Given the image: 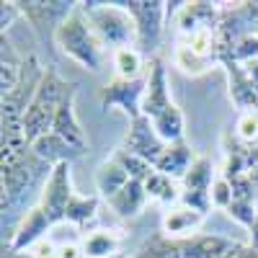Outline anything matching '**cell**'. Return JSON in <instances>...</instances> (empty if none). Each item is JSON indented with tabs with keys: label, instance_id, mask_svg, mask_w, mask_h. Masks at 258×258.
Returning <instances> with one entry per match:
<instances>
[{
	"label": "cell",
	"instance_id": "cell-1",
	"mask_svg": "<svg viewBox=\"0 0 258 258\" xmlns=\"http://www.w3.org/2000/svg\"><path fill=\"white\" fill-rule=\"evenodd\" d=\"M220 8L214 3H183L176 18L173 62L183 75L202 78L220 57Z\"/></svg>",
	"mask_w": 258,
	"mask_h": 258
},
{
	"label": "cell",
	"instance_id": "cell-2",
	"mask_svg": "<svg viewBox=\"0 0 258 258\" xmlns=\"http://www.w3.org/2000/svg\"><path fill=\"white\" fill-rule=\"evenodd\" d=\"M80 11L103 49H111L114 54L116 49H124V47H137V26L124 3L91 0V3H80Z\"/></svg>",
	"mask_w": 258,
	"mask_h": 258
},
{
	"label": "cell",
	"instance_id": "cell-3",
	"mask_svg": "<svg viewBox=\"0 0 258 258\" xmlns=\"http://www.w3.org/2000/svg\"><path fill=\"white\" fill-rule=\"evenodd\" d=\"M75 88V83H68L57 70L47 68L44 78H41L39 88L29 103V109L24 114V137L26 142H36L41 135L52 132V124H54V116L59 111L62 101L70 96V91Z\"/></svg>",
	"mask_w": 258,
	"mask_h": 258
},
{
	"label": "cell",
	"instance_id": "cell-4",
	"mask_svg": "<svg viewBox=\"0 0 258 258\" xmlns=\"http://www.w3.org/2000/svg\"><path fill=\"white\" fill-rule=\"evenodd\" d=\"M52 41L57 44V49L78 62L83 70H91V73H98L103 68V57H106V49L101 47V41L96 39L93 29L88 26L83 11H80V3L75 8L73 16H68L62 24L54 29L52 34Z\"/></svg>",
	"mask_w": 258,
	"mask_h": 258
},
{
	"label": "cell",
	"instance_id": "cell-5",
	"mask_svg": "<svg viewBox=\"0 0 258 258\" xmlns=\"http://www.w3.org/2000/svg\"><path fill=\"white\" fill-rule=\"evenodd\" d=\"M0 181H3V214L11 212L13 207H21L24 204V199L29 197V191L41 181L44 183L52 173V165L39 160L34 155V150H29V153L24 158H18L16 163L11 165H0Z\"/></svg>",
	"mask_w": 258,
	"mask_h": 258
},
{
	"label": "cell",
	"instance_id": "cell-6",
	"mask_svg": "<svg viewBox=\"0 0 258 258\" xmlns=\"http://www.w3.org/2000/svg\"><path fill=\"white\" fill-rule=\"evenodd\" d=\"M124 6L129 8L137 26V49L142 54L155 52L165 31L168 3H160V0H126Z\"/></svg>",
	"mask_w": 258,
	"mask_h": 258
},
{
	"label": "cell",
	"instance_id": "cell-7",
	"mask_svg": "<svg viewBox=\"0 0 258 258\" xmlns=\"http://www.w3.org/2000/svg\"><path fill=\"white\" fill-rule=\"evenodd\" d=\"M73 163H57L52 165V173L49 178L41 183L39 191V207L49 214L52 225H64V214H68V204L75 197V188H73Z\"/></svg>",
	"mask_w": 258,
	"mask_h": 258
},
{
	"label": "cell",
	"instance_id": "cell-8",
	"mask_svg": "<svg viewBox=\"0 0 258 258\" xmlns=\"http://www.w3.org/2000/svg\"><path fill=\"white\" fill-rule=\"evenodd\" d=\"M145 91H147V75L137 80H121L114 78L98 91V103L103 111L121 109L129 121L142 116V103H145Z\"/></svg>",
	"mask_w": 258,
	"mask_h": 258
},
{
	"label": "cell",
	"instance_id": "cell-9",
	"mask_svg": "<svg viewBox=\"0 0 258 258\" xmlns=\"http://www.w3.org/2000/svg\"><path fill=\"white\" fill-rule=\"evenodd\" d=\"M176 109V101L170 98L168 88V73L160 57H153L147 64V91H145V103H142V116L150 121Z\"/></svg>",
	"mask_w": 258,
	"mask_h": 258
},
{
	"label": "cell",
	"instance_id": "cell-10",
	"mask_svg": "<svg viewBox=\"0 0 258 258\" xmlns=\"http://www.w3.org/2000/svg\"><path fill=\"white\" fill-rule=\"evenodd\" d=\"M54 230L52 220H49V214L41 209L39 204L29 207L26 214L21 217V222L16 225V230L11 232V240H8V250L21 255V253H29L41 238H47V235Z\"/></svg>",
	"mask_w": 258,
	"mask_h": 258
},
{
	"label": "cell",
	"instance_id": "cell-11",
	"mask_svg": "<svg viewBox=\"0 0 258 258\" xmlns=\"http://www.w3.org/2000/svg\"><path fill=\"white\" fill-rule=\"evenodd\" d=\"M121 147L155 165L158 158L163 155V150H165L168 145H165V142L160 140V135L155 132L153 121H150L147 116H140V119L129 121V129H126V135H124Z\"/></svg>",
	"mask_w": 258,
	"mask_h": 258
},
{
	"label": "cell",
	"instance_id": "cell-12",
	"mask_svg": "<svg viewBox=\"0 0 258 258\" xmlns=\"http://www.w3.org/2000/svg\"><path fill=\"white\" fill-rule=\"evenodd\" d=\"M75 96H78V85L70 91V96L62 101L59 111L54 116V124H52V132L68 142L80 158V155H85V150H88V137H85V129H83V124L78 121V114H75Z\"/></svg>",
	"mask_w": 258,
	"mask_h": 258
},
{
	"label": "cell",
	"instance_id": "cell-13",
	"mask_svg": "<svg viewBox=\"0 0 258 258\" xmlns=\"http://www.w3.org/2000/svg\"><path fill=\"white\" fill-rule=\"evenodd\" d=\"M207 214L191 209L186 204H173L163 209V217H160V225H163V232L168 235V238L173 240H183V238H191V235H197V230L204 225Z\"/></svg>",
	"mask_w": 258,
	"mask_h": 258
},
{
	"label": "cell",
	"instance_id": "cell-14",
	"mask_svg": "<svg viewBox=\"0 0 258 258\" xmlns=\"http://www.w3.org/2000/svg\"><path fill=\"white\" fill-rule=\"evenodd\" d=\"M21 8V16L29 18V24L34 29H41V26H52V34L54 29L62 24L68 16L75 13L78 3H44V0H29V3H18Z\"/></svg>",
	"mask_w": 258,
	"mask_h": 258
},
{
	"label": "cell",
	"instance_id": "cell-15",
	"mask_svg": "<svg viewBox=\"0 0 258 258\" xmlns=\"http://www.w3.org/2000/svg\"><path fill=\"white\" fill-rule=\"evenodd\" d=\"M178 243H181L183 258H222L238 245L235 240L225 238V235H214V232H197Z\"/></svg>",
	"mask_w": 258,
	"mask_h": 258
},
{
	"label": "cell",
	"instance_id": "cell-16",
	"mask_svg": "<svg viewBox=\"0 0 258 258\" xmlns=\"http://www.w3.org/2000/svg\"><path fill=\"white\" fill-rule=\"evenodd\" d=\"M194 160H197V155H194V150L186 142H173L163 150V155L155 163V170H160L163 176L181 183L188 173V168L194 165Z\"/></svg>",
	"mask_w": 258,
	"mask_h": 258
},
{
	"label": "cell",
	"instance_id": "cell-17",
	"mask_svg": "<svg viewBox=\"0 0 258 258\" xmlns=\"http://www.w3.org/2000/svg\"><path fill=\"white\" fill-rule=\"evenodd\" d=\"M150 197H147V188L142 181H129L119 194H114V197L106 202L111 207V212L116 214V217L121 220H132L137 217V214H142V209L147 207Z\"/></svg>",
	"mask_w": 258,
	"mask_h": 258
},
{
	"label": "cell",
	"instance_id": "cell-18",
	"mask_svg": "<svg viewBox=\"0 0 258 258\" xmlns=\"http://www.w3.org/2000/svg\"><path fill=\"white\" fill-rule=\"evenodd\" d=\"M31 150H34V155L39 160H44L49 165H57V163H73L78 158L75 150L64 142L62 137H57L54 132H47V135H41L36 142H31Z\"/></svg>",
	"mask_w": 258,
	"mask_h": 258
},
{
	"label": "cell",
	"instance_id": "cell-19",
	"mask_svg": "<svg viewBox=\"0 0 258 258\" xmlns=\"http://www.w3.org/2000/svg\"><path fill=\"white\" fill-rule=\"evenodd\" d=\"M98 217V199L96 197H75L68 204V214H64V225H70L80 232H91Z\"/></svg>",
	"mask_w": 258,
	"mask_h": 258
},
{
	"label": "cell",
	"instance_id": "cell-20",
	"mask_svg": "<svg viewBox=\"0 0 258 258\" xmlns=\"http://www.w3.org/2000/svg\"><path fill=\"white\" fill-rule=\"evenodd\" d=\"M121 238L111 230H91L83 238V253L85 258H119Z\"/></svg>",
	"mask_w": 258,
	"mask_h": 258
},
{
	"label": "cell",
	"instance_id": "cell-21",
	"mask_svg": "<svg viewBox=\"0 0 258 258\" xmlns=\"http://www.w3.org/2000/svg\"><path fill=\"white\" fill-rule=\"evenodd\" d=\"M129 181H132V178L126 176V170H124L114 158L103 160V163L96 168V188H98V194H101L106 202H109L114 194H119Z\"/></svg>",
	"mask_w": 258,
	"mask_h": 258
},
{
	"label": "cell",
	"instance_id": "cell-22",
	"mask_svg": "<svg viewBox=\"0 0 258 258\" xmlns=\"http://www.w3.org/2000/svg\"><path fill=\"white\" fill-rule=\"evenodd\" d=\"M24 62L26 59L18 57L13 44L3 36V49H0V88H3V96L18 88L21 75H24Z\"/></svg>",
	"mask_w": 258,
	"mask_h": 258
},
{
	"label": "cell",
	"instance_id": "cell-23",
	"mask_svg": "<svg viewBox=\"0 0 258 258\" xmlns=\"http://www.w3.org/2000/svg\"><path fill=\"white\" fill-rule=\"evenodd\" d=\"M145 188H147V197H150V202H158V204H163V209H168V207L178 204V202H181V191H183L178 181H173V178L163 176L160 170H153V173L147 176Z\"/></svg>",
	"mask_w": 258,
	"mask_h": 258
},
{
	"label": "cell",
	"instance_id": "cell-24",
	"mask_svg": "<svg viewBox=\"0 0 258 258\" xmlns=\"http://www.w3.org/2000/svg\"><path fill=\"white\" fill-rule=\"evenodd\" d=\"M111 62H114V78H121V80H137V78H145V54L137 49V47H124V49H116L111 54Z\"/></svg>",
	"mask_w": 258,
	"mask_h": 258
},
{
	"label": "cell",
	"instance_id": "cell-25",
	"mask_svg": "<svg viewBox=\"0 0 258 258\" xmlns=\"http://www.w3.org/2000/svg\"><path fill=\"white\" fill-rule=\"evenodd\" d=\"M214 181H217V178H214V165H212V160H209L207 155H197L194 165L188 168L186 178L181 181V188H186V191H204V194H209Z\"/></svg>",
	"mask_w": 258,
	"mask_h": 258
},
{
	"label": "cell",
	"instance_id": "cell-26",
	"mask_svg": "<svg viewBox=\"0 0 258 258\" xmlns=\"http://www.w3.org/2000/svg\"><path fill=\"white\" fill-rule=\"evenodd\" d=\"M135 258H183L181 253V243L168 238L165 232H155L153 238H147Z\"/></svg>",
	"mask_w": 258,
	"mask_h": 258
},
{
	"label": "cell",
	"instance_id": "cell-27",
	"mask_svg": "<svg viewBox=\"0 0 258 258\" xmlns=\"http://www.w3.org/2000/svg\"><path fill=\"white\" fill-rule=\"evenodd\" d=\"M124 170H126V176L132 178V181H147V176L155 170V165L153 163H147V160H142L140 155H135V153H129V150H124V147H116L114 150V155H111Z\"/></svg>",
	"mask_w": 258,
	"mask_h": 258
},
{
	"label": "cell",
	"instance_id": "cell-28",
	"mask_svg": "<svg viewBox=\"0 0 258 258\" xmlns=\"http://www.w3.org/2000/svg\"><path fill=\"white\" fill-rule=\"evenodd\" d=\"M235 137L245 147H258V109L240 111L235 121Z\"/></svg>",
	"mask_w": 258,
	"mask_h": 258
},
{
	"label": "cell",
	"instance_id": "cell-29",
	"mask_svg": "<svg viewBox=\"0 0 258 258\" xmlns=\"http://www.w3.org/2000/svg\"><path fill=\"white\" fill-rule=\"evenodd\" d=\"M227 214L238 222V225H243L245 230L255 222V217H258V209H255V202L253 199H235L230 207H227Z\"/></svg>",
	"mask_w": 258,
	"mask_h": 258
},
{
	"label": "cell",
	"instance_id": "cell-30",
	"mask_svg": "<svg viewBox=\"0 0 258 258\" xmlns=\"http://www.w3.org/2000/svg\"><path fill=\"white\" fill-rule=\"evenodd\" d=\"M209 197H212V204L217 207V209H225L227 212V207L235 202V191H232V183L225 178V176H220L217 181L212 183V191H209Z\"/></svg>",
	"mask_w": 258,
	"mask_h": 258
},
{
	"label": "cell",
	"instance_id": "cell-31",
	"mask_svg": "<svg viewBox=\"0 0 258 258\" xmlns=\"http://www.w3.org/2000/svg\"><path fill=\"white\" fill-rule=\"evenodd\" d=\"M181 204L197 209V212H202V214H207V212L214 207L209 194H204V191H186V188L181 191Z\"/></svg>",
	"mask_w": 258,
	"mask_h": 258
},
{
	"label": "cell",
	"instance_id": "cell-32",
	"mask_svg": "<svg viewBox=\"0 0 258 258\" xmlns=\"http://www.w3.org/2000/svg\"><path fill=\"white\" fill-rule=\"evenodd\" d=\"M21 16V8H18V3H3V8H0V26H3V36L8 34V29L13 26V21Z\"/></svg>",
	"mask_w": 258,
	"mask_h": 258
},
{
	"label": "cell",
	"instance_id": "cell-33",
	"mask_svg": "<svg viewBox=\"0 0 258 258\" xmlns=\"http://www.w3.org/2000/svg\"><path fill=\"white\" fill-rule=\"evenodd\" d=\"M235 258H258V250L250 248L248 243H238V248H235Z\"/></svg>",
	"mask_w": 258,
	"mask_h": 258
},
{
	"label": "cell",
	"instance_id": "cell-34",
	"mask_svg": "<svg viewBox=\"0 0 258 258\" xmlns=\"http://www.w3.org/2000/svg\"><path fill=\"white\" fill-rule=\"evenodd\" d=\"M248 245L258 250V217H255V222L248 227Z\"/></svg>",
	"mask_w": 258,
	"mask_h": 258
},
{
	"label": "cell",
	"instance_id": "cell-35",
	"mask_svg": "<svg viewBox=\"0 0 258 258\" xmlns=\"http://www.w3.org/2000/svg\"><path fill=\"white\" fill-rule=\"evenodd\" d=\"M235 248H238V245H235ZM235 248H232V250H230L227 255H222V258H235Z\"/></svg>",
	"mask_w": 258,
	"mask_h": 258
},
{
	"label": "cell",
	"instance_id": "cell-36",
	"mask_svg": "<svg viewBox=\"0 0 258 258\" xmlns=\"http://www.w3.org/2000/svg\"><path fill=\"white\" fill-rule=\"evenodd\" d=\"M21 258H31V255H26V253H21Z\"/></svg>",
	"mask_w": 258,
	"mask_h": 258
},
{
	"label": "cell",
	"instance_id": "cell-37",
	"mask_svg": "<svg viewBox=\"0 0 258 258\" xmlns=\"http://www.w3.org/2000/svg\"><path fill=\"white\" fill-rule=\"evenodd\" d=\"M121 258H129V255H121ZM132 258H135V255H132Z\"/></svg>",
	"mask_w": 258,
	"mask_h": 258
},
{
	"label": "cell",
	"instance_id": "cell-38",
	"mask_svg": "<svg viewBox=\"0 0 258 258\" xmlns=\"http://www.w3.org/2000/svg\"><path fill=\"white\" fill-rule=\"evenodd\" d=\"M119 258H121V255H119Z\"/></svg>",
	"mask_w": 258,
	"mask_h": 258
}]
</instances>
